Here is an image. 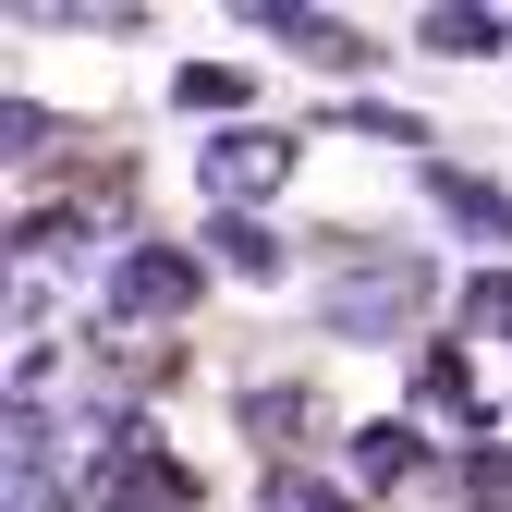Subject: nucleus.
<instances>
[{
    "mask_svg": "<svg viewBox=\"0 0 512 512\" xmlns=\"http://www.w3.org/2000/svg\"><path fill=\"white\" fill-rule=\"evenodd\" d=\"M427 293H439V269H427V256H354V269L317 293V317H330L342 342H391Z\"/></svg>",
    "mask_w": 512,
    "mask_h": 512,
    "instance_id": "f03ea898",
    "label": "nucleus"
},
{
    "mask_svg": "<svg viewBox=\"0 0 512 512\" xmlns=\"http://www.w3.org/2000/svg\"><path fill=\"white\" fill-rule=\"evenodd\" d=\"M415 464H427V439H415L403 415H378V427H354V476H366V488H403Z\"/></svg>",
    "mask_w": 512,
    "mask_h": 512,
    "instance_id": "423d86ee",
    "label": "nucleus"
},
{
    "mask_svg": "<svg viewBox=\"0 0 512 512\" xmlns=\"http://www.w3.org/2000/svg\"><path fill=\"white\" fill-rule=\"evenodd\" d=\"M256 25H269V37H293L305 61H330V74H366V61H378V49H366L354 25H330V13H293V0H269Z\"/></svg>",
    "mask_w": 512,
    "mask_h": 512,
    "instance_id": "39448f33",
    "label": "nucleus"
},
{
    "mask_svg": "<svg viewBox=\"0 0 512 512\" xmlns=\"http://www.w3.org/2000/svg\"><path fill=\"white\" fill-rule=\"evenodd\" d=\"M208 244H220V269H244V281H281V244L256 232V220H220Z\"/></svg>",
    "mask_w": 512,
    "mask_h": 512,
    "instance_id": "9b49d317",
    "label": "nucleus"
},
{
    "mask_svg": "<svg viewBox=\"0 0 512 512\" xmlns=\"http://www.w3.org/2000/svg\"><path fill=\"white\" fill-rule=\"evenodd\" d=\"M415 49H439V61H488V49H512V25H500V13H415Z\"/></svg>",
    "mask_w": 512,
    "mask_h": 512,
    "instance_id": "6e6552de",
    "label": "nucleus"
},
{
    "mask_svg": "<svg viewBox=\"0 0 512 512\" xmlns=\"http://www.w3.org/2000/svg\"><path fill=\"white\" fill-rule=\"evenodd\" d=\"M74 500H86V512H183V500H196V476H183L135 415H98L86 452H74Z\"/></svg>",
    "mask_w": 512,
    "mask_h": 512,
    "instance_id": "f257e3e1",
    "label": "nucleus"
},
{
    "mask_svg": "<svg viewBox=\"0 0 512 512\" xmlns=\"http://www.w3.org/2000/svg\"><path fill=\"white\" fill-rule=\"evenodd\" d=\"M293 159H305V147L281 135V122H232V135H220V147H208L196 171H208V196H220V208L244 220L256 196H281V183H293Z\"/></svg>",
    "mask_w": 512,
    "mask_h": 512,
    "instance_id": "7ed1b4c3",
    "label": "nucleus"
},
{
    "mask_svg": "<svg viewBox=\"0 0 512 512\" xmlns=\"http://www.w3.org/2000/svg\"><path fill=\"white\" fill-rule=\"evenodd\" d=\"M171 305H196V256H171V244H122L110 281H98V317L147 330V317H171Z\"/></svg>",
    "mask_w": 512,
    "mask_h": 512,
    "instance_id": "20e7f679",
    "label": "nucleus"
},
{
    "mask_svg": "<svg viewBox=\"0 0 512 512\" xmlns=\"http://www.w3.org/2000/svg\"><path fill=\"white\" fill-rule=\"evenodd\" d=\"M281 512H342V500H317V488H293V476H281Z\"/></svg>",
    "mask_w": 512,
    "mask_h": 512,
    "instance_id": "4468645a",
    "label": "nucleus"
},
{
    "mask_svg": "<svg viewBox=\"0 0 512 512\" xmlns=\"http://www.w3.org/2000/svg\"><path fill=\"white\" fill-rule=\"evenodd\" d=\"M415 403H427V415H452V427L476 439V452H488V415H476V391H464V366H452V354H427V378H415Z\"/></svg>",
    "mask_w": 512,
    "mask_h": 512,
    "instance_id": "1a4fd4ad",
    "label": "nucleus"
},
{
    "mask_svg": "<svg viewBox=\"0 0 512 512\" xmlns=\"http://www.w3.org/2000/svg\"><path fill=\"white\" fill-rule=\"evenodd\" d=\"M464 330L476 342H512V269H476L464 281Z\"/></svg>",
    "mask_w": 512,
    "mask_h": 512,
    "instance_id": "9d476101",
    "label": "nucleus"
},
{
    "mask_svg": "<svg viewBox=\"0 0 512 512\" xmlns=\"http://www.w3.org/2000/svg\"><path fill=\"white\" fill-rule=\"evenodd\" d=\"M183 110H244V74H220V61H183V86H171Z\"/></svg>",
    "mask_w": 512,
    "mask_h": 512,
    "instance_id": "ddd939ff",
    "label": "nucleus"
},
{
    "mask_svg": "<svg viewBox=\"0 0 512 512\" xmlns=\"http://www.w3.org/2000/svg\"><path fill=\"white\" fill-rule=\"evenodd\" d=\"M427 183H439V208H452L464 232H488V244H512V196H500V183H476V171H452V159H439Z\"/></svg>",
    "mask_w": 512,
    "mask_h": 512,
    "instance_id": "0eeeda50",
    "label": "nucleus"
},
{
    "mask_svg": "<svg viewBox=\"0 0 512 512\" xmlns=\"http://www.w3.org/2000/svg\"><path fill=\"white\" fill-rule=\"evenodd\" d=\"M464 500H476V512H512V452H500V439L464 452Z\"/></svg>",
    "mask_w": 512,
    "mask_h": 512,
    "instance_id": "f8f14e48",
    "label": "nucleus"
}]
</instances>
